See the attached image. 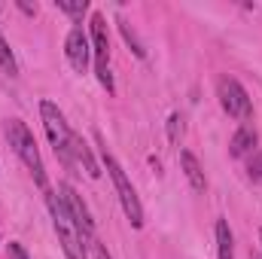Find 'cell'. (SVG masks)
I'll return each mask as SVG.
<instances>
[{"instance_id":"11","label":"cell","mask_w":262,"mask_h":259,"mask_svg":"<svg viewBox=\"0 0 262 259\" xmlns=\"http://www.w3.org/2000/svg\"><path fill=\"white\" fill-rule=\"evenodd\" d=\"M216 250H220V259H235V241L226 220H216Z\"/></svg>"},{"instance_id":"18","label":"cell","mask_w":262,"mask_h":259,"mask_svg":"<svg viewBox=\"0 0 262 259\" xmlns=\"http://www.w3.org/2000/svg\"><path fill=\"white\" fill-rule=\"evenodd\" d=\"M95 259H110V253L104 247H95Z\"/></svg>"},{"instance_id":"15","label":"cell","mask_w":262,"mask_h":259,"mask_svg":"<svg viewBox=\"0 0 262 259\" xmlns=\"http://www.w3.org/2000/svg\"><path fill=\"white\" fill-rule=\"evenodd\" d=\"M119 31H122V37H125V43L134 49V55H137V58H143V46H140V40L134 37V31H131L125 21H119Z\"/></svg>"},{"instance_id":"8","label":"cell","mask_w":262,"mask_h":259,"mask_svg":"<svg viewBox=\"0 0 262 259\" xmlns=\"http://www.w3.org/2000/svg\"><path fill=\"white\" fill-rule=\"evenodd\" d=\"M180 168H183V174H186L189 186H192L195 192H204V186H207V180H204V171H201L198 159L189 153V149H180Z\"/></svg>"},{"instance_id":"7","label":"cell","mask_w":262,"mask_h":259,"mask_svg":"<svg viewBox=\"0 0 262 259\" xmlns=\"http://www.w3.org/2000/svg\"><path fill=\"white\" fill-rule=\"evenodd\" d=\"M64 55L70 67L76 73H85L89 70V58H92V46H89V37L82 34V28H73L67 34V43H64Z\"/></svg>"},{"instance_id":"16","label":"cell","mask_w":262,"mask_h":259,"mask_svg":"<svg viewBox=\"0 0 262 259\" xmlns=\"http://www.w3.org/2000/svg\"><path fill=\"white\" fill-rule=\"evenodd\" d=\"M247 174H250V180H253V183H259V186H262V153H256V156L250 159Z\"/></svg>"},{"instance_id":"10","label":"cell","mask_w":262,"mask_h":259,"mask_svg":"<svg viewBox=\"0 0 262 259\" xmlns=\"http://www.w3.org/2000/svg\"><path fill=\"white\" fill-rule=\"evenodd\" d=\"M256 131L250 128V125H244V128L235 131V137H232V143H229V153L235 156V159H241V156H247L253 146H256Z\"/></svg>"},{"instance_id":"6","label":"cell","mask_w":262,"mask_h":259,"mask_svg":"<svg viewBox=\"0 0 262 259\" xmlns=\"http://www.w3.org/2000/svg\"><path fill=\"white\" fill-rule=\"evenodd\" d=\"M58 195H61V201H64V207H67V213H70V220H73V226H76V232H79V238H82V241L95 238V220H92L89 207L82 204V198L76 195V189H73L70 183H61V186H58Z\"/></svg>"},{"instance_id":"5","label":"cell","mask_w":262,"mask_h":259,"mask_svg":"<svg viewBox=\"0 0 262 259\" xmlns=\"http://www.w3.org/2000/svg\"><path fill=\"white\" fill-rule=\"evenodd\" d=\"M92 52H95V73L101 79V85L107 92H113V76H110V67H107V58H110V37H107V18L101 12L92 15Z\"/></svg>"},{"instance_id":"4","label":"cell","mask_w":262,"mask_h":259,"mask_svg":"<svg viewBox=\"0 0 262 259\" xmlns=\"http://www.w3.org/2000/svg\"><path fill=\"white\" fill-rule=\"evenodd\" d=\"M216 98H220L223 110H226L232 119H241V122H247V119L253 116L250 95L244 92V85H241L238 79H232V76H220V82H216Z\"/></svg>"},{"instance_id":"1","label":"cell","mask_w":262,"mask_h":259,"mask_svg":"<svg viewBox=\"0 0 262 259\" xmlns=\"http://www.w3.org/2000/svg\"><path fill=\"white\" fill-rule=\"evenodd\" d=\"M6 140H9L12 153H15V156L25 162V168L31 171L34 183H37L40 189H49V183H46V168H43L37 140H34V134L28 131V125H25L21 119H6Z\"/></svg>"},{"instance_id":"2","label":"cell","mask_w":262,"mask_h":259,"mask_svg":"<svg viewBox=\"0 0 262 259\" xmlns=\"http://www.w3.org/2000/svg\"><path fill=\"white\" fill-rule=\"evenodd\" d=\"M40 116H43V128L49 134V143H52L55 156L61 159L64 168H73V153H70V134H73V131L67 128L64 113H61L52 101H43V104H40Z\"/></svg>"},{"instance_id":"9","label":"cell","mask_w":262,"mask_h":259,"mask_svg":"<svg viewBox=\"0 0 262 259\" xmlns=\"http://www.w3.org/2000/svg\"><path fill=\"white\" fill-rule=\"evenodd\" d=\"M70 153H73L76 162H82V168H85L89 177H101V168H98V162L92 159V149L85 146V140H82L79 134H70Z\"/></svg>"},{"instance_id":"13","label":"cell","mask_w":262,"mask_h":259,"mask_svg":"<svg viewBox=\"0 0 262 259\" xmlns=\"http://www.w3.org/2000/svg\"><path fill=\"white\" fill-rule=\"evenodd\" d=\"M0 67H3L9 76L18 70V67H15V58H12V49H9V43L3 40V34H0Z\"/></svg>"},{"instance_id":"14","label":"cell","mask_w":262,"mask_h":259,"mask_svg":"<svg viewBox=\"0 0 262 259\" xmlns=\"http://www.w3.org/2000/svg\"><path fill=\"white\" fill-rule=\"evenodd\" d=\"M180 137H183V116L180 113H171V119H168V140L177 146Z\"/></svg>"},{"instance_id":"19","label":"cell","mask_w":262,"mask_h":259,"mask_svg":"<svg viewBox=\"0 0 262 259\" xmlns=\"http://www.w3.org/2000/svg\"><path fill=\"white\" fill-rule=\"evenodd\" d=\"M259 235H262V232H259Z\"/></svg>"},{"instance_id":"3","label":"cell","mask_w":262,"mask_h":259,"mask_svg":"<svg viewBox=\"0 0 262 259\" xmlns=\"http://www.w3.org/2000/svg\"><path fill=\"white\" fill-rule=\"evenodd\" d=\"M104 168H107V174H110V180H113V186H116V192H119V201H122V207H125V217L131 220L134 229H140V226H143V207H140V198H137V192H134L131 180L125 177L122 165L113 159V153H107V146H104Z\"/></svg>"},{"instance_id":"17","label":"cell","mask_w":262,"mask_h":259,"mask_svg":"<svg viewBox=\"0 0 262 259\" xmlns=\"http://www.w3.org/2000/svg\"><path fill=\"white\" fill-rule=\"evenodd\" d=\"M9 259H28V253L21 250V244H15V241H9Z\"/></svg>"},{"instance_id":"12","label":"cell","mask_w":262,"mask_h":259,"mask_svg":"<svg viewBox=\"0 0 262 259\" xmlns=\"http://www.w3.org/2000/svg\"><path fill=\"white\" fill-rule=\"evenodd\" d=\"M58 3V9L67 12L73 21H82V15L89 12V0H55Z\"/></svg>"}]
</instances>
